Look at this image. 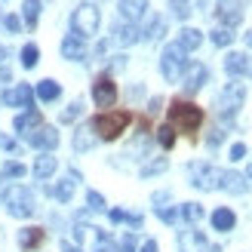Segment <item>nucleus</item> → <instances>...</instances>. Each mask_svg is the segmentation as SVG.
Returning a JSON list of instances; mask_svg holds the SVG:
<instances>
[{"label":"nucleus","instance_id":"obj_1","mask_svg":"<svg viewBox=\"0 0 252 252\" xmlns=\"http://www.w3.org/2000/svg\"><path fill=\"white\" fill-rule=\"evenodd\" d=\"M203 123V111L191 102H172L169 105V126L182 132H194L197 126Z\"/></svg>","mask_w":252,"mask_h":252},{"label":"nucleus","instance_id":"obj_2","mask_svg":"<svg viewBox=\"0 0 252 252\" xmlns=\"http://www.w3.org/2000/svg\"><path fill=\"white\" fill-rule=\"evenodd\" d=\"M132 114L129 111H105V114L93 117V132H98V138H117L126 126H129Z\"/></svg>","mask_w":252,"mask_h":252},{"label":"nucleus","instance_id":"obj_3","mask_svg":"<svg viewBox=\"0 0 252 252\" xmlns=\"http://www.w3.org/2000/svg\"><path fill=\"white\" fill-rule=\"evenodd\" d=\"M3 203H6V212L16 219H31L34 216V194L22 185H12L9 191H3Z\"/></svg>","mask_w":252,"mask_h":252},{"label":"nucleus","instance_id":"obj_4","mask_svg":"<svg viewBox=\"0 0 252 252\" xmlns=\"http://www.w3.org/2000/svg\"><path fill=\"white\" fill-rule=\"evenodd\" d=\"M98 22H102V16H98V9L93 3H80L77 9L71 12V31L80 37H93L98 31Z\"/></svg>","mask_w":252,"mask_h":252},{"label":"nucleus","instance_id":"obj_5","mask_svg":"<svg viewBox=\"0 0 252 252\" xmlns=\"http://www.w3.org/2000/svg\"><path fill=\"white\" fill-rule=\"evenodd\" d=\"M185 68H188L185 49H182L179 43H169L166 49H163V56H160V71H163V77L172 83V80H179L182 74H185Z\"/></svg>","mask_w":252,"mask_h":252},{"label":"nucleus","instance_id":"obj_6","mask_svg":"<svg viewBox=\"0 0 252 252\" xmlns=\"http://www.w3.org/2000/svg\"><path fill=\"white\" fill-rule=\"evenodd\" d=\"M243 98H246V90L240 83H228L224 90L219 93V98H216V108H219V114L228 120V117H234L237 111L243 108Z\"/></svg>","mask_w":252,"mask_h":252},{"label":"nucleus","instance_id":"obj_7","mask_svg":"<svg viewBox=\"0 0 252 252\" xmlns=\"http://www.w3.org/2000/svg\"><path fill=\"white\" fill-rule=\"evenodd\" d=\"M221 175H224V169L212 166V163H194L191 185H197L200 191H216V188H221Z\"/></svg>","mask_w":252,"mask_h":252},{"label":"nucleus","instance_id":"obj_8","mask_svg":"<svg viewBox=\"0 0 252 252\" xmlns=\"http://www.w3.org/2000/svg\"><path fill=\"white\" fill-rule=\"evenodd\" d=\"M93 98H95L98 108H114V102H117V86H114V80H111V77H98L93 83Z\"/></svg>","mask_w":252,"mask_h":252},{"label":"nucleus","instance_id":"obj_9","mask_svg":"<svg viewBox=\"0 0 252 252\" xmlns=\"http://www.w3.org/2000/svg\"><path fill=\"white\" fill-rule=\"evenodd\" d=\"M0 102H3L6 108H28V111H31V102H34V90H31L28 83H19L16 90H6Z\"/></svg>","mask_w":252,"mask_h":252},{"label":"nucleus","instance_id":"obj_10","mask_svg":"<svg viewBox=\"0 0 252 252\" xmlns=\"http://www.w3.org/2000/svg\"><path fill=\"white\" fill-rule=\"evenodd\" d=\"M219 19L228 25V28H234V25H240L243 22V0H219Z\"/></svg>","mask_w":252,"mask_h":252},{"label":"nucleus","instance_id":"obj_11","mask_svg":"<svg viewBox=\"0 0 252 252\" xmlns=\"http://www.w3.org/2000/svg\"><path fill=\"white\" fill-rule=\"evenodd\" d=\"M206 77H209V68L203 65V62L188 65V68H185V93H197L200 86L206 83Z\"/></svg>","mask_w":252,"mask_h":252},{"label":"nucleus","instance_id":"obj_12","mask_svg":"<svg viewBox=\"0 0 252 252\" xmlns=\"http://www.w3.org/2000/svg\"><path fill=\"white\" fill-rule=\"evenodd\" d=\"M179 249L182 252H209V243H206V237L194 231V228H188L179 234Z\"/></svg>","mask_w":252,"mask_h":252},{"label":"nucleus","instance_id":"obj_13","mask_svg":"<svg viewBox=\"0 0 252 252\" xmlns=\"http://www.w3.org/2000/svg\"><path fill=\"white\" fill-rule=\"evenodd\" d=\"M31 145L40 148V151H53L59 145V132L53 129V126H37V129L31 132Z\"/></svg>","mask_w":252,"mask_h":252},{"label":"nucleus","instance_id":"obj_14","mask_svg":"<svg viewBox=\"0 0 252 252\" xmlns=\"http://www.w3.org/2000/svg\"><path fill=\"white\" fill-rule=\"evenodd\" d=\"M224 71L231 74V77H240V74H252V62L246 53H228L224 59Z\"/></svg>","mask_w":252,"mask_h":252},{"label":"nucleus","instance_id":"obj_15","mask_svg":"<svg viewBox=\"0 0 252 252\" xmlns=\"http://www.w3.org/2000/svg\"><path fill=\"white\" fill-rule=\"evenodd\" d=\"M62 56L71 59V62H80V59L86 56V43L80 40L77 34H68L65 40H62Z\"/></svg>","mask_w":252,"mask_h":252},{"label":"nucleus","instance_id":"obj_16","mask_svg":"<svg viewBox=\"0 0 252 252\" xmlns=\"http://www.w3.org/2000/svg\"><path fill=\"white\" fill-rule=\"evenodd\" d=\"M37 126H40V111H37V108L25 111V114H19L16 120H12V129H16V132H28L31 135Z\"/></svg>","mask_w":252,"mask_h":252},{"label":"nucleus","instance_id":"obj_17","mask_svg":"<svg viewBox=\"0 0 252 252\" xmlns=\"http://www.w3.org/2000/svg\"><path fill=\"white\" fill-rule=\"evenodd\" d=\"M221 191H228V194H246V191H249V185H246L243 175H237V172H231V169H224V175H221Z\"/></svg>","mask_w":252,"mask_h":252},{"label":"nucleus","instance_id":"obj_18","mask_svg":"<svg viewBox=\"0 0 252 252\" xmlns=\"http://www.w3.org/2000/svg\"><path fill=\"white\" fill-rule=\"evenodd\" d=\"M145 9H148V0H120V12H123V19L129 25L142 19Z\"/></svg>","mask_w":252,"mask_h":252},{"label":"nucleus","instance_id":"obj_19","mask_svg":"<svg viewBox=\"0 0 252 252\" xmlns=\"http://www.w3.org/2000/svg\"><path fill=\"white\" fill-rule=\"evenodd\" d=\"M234 224H237V216L228 206H219L216 212H212V228L216 231H234Z\"/></svg>","mask_w":252,"mask_h":252},{"label":"nucleus","instance_id":"obj_20","mask_svg":"<svg viewBox=\"0 0 252 252\" xmlns=\"http://www.w3.org/2000/svg\"><path fill=\"white\" fill-rule=\"evenodd\" d=\"M56 169H59V160H56L53 154H40V157L34 160V175H37L40 182H43V179H49V175H53Z\"/></svg>","mask_w":252,"mask_h":252},{"label":"nucleus","instance_id":"obj_21","mask_svg":"<svg viewBox=\"0 0 252 252\" xmlns=\"http://www.w3.org/2000/svg\"><path fill=\"white\" fill-rule=\"evenodd\" d=\"M93 145H95V132H93V126L86 123L74 132V151H90Z\"/></svg>","mask_w":252,"mask_h":252},{"label":"nucleus","instance_id":"obj_22","mask_svg":"<svg viewBox=\"0 0 252 252\" xmlns=\"http://www.w3.org/2000/svg\"><path fill=\"white\" fill-rule=\"evenodd\" d=\"M74 182H77V172H71V179H62L53 188V197L59 200V203H68V200L74 197Z\"/></svg>","mask_w":252,"mask_h":252},{"label":"nucleus","instance_id":"obj_23","mask_svg":"<svg viewBox=\"0 0 252 252\" xmlns=\"http://www.w3.org/2000/svg\"><path fill=\"white\" fill-rule=\"evenodd\" d=\"M200 43H203V34H200L197 28H182V34H179V46L185 49V53H191V49H197Z\"/></svg>","mask_w":252,"mask_h":252},{"label":"nucleus","instance_id":"obj_24","mask_svg":"<svg viewBox=\"0 0 252 252\" xmlns=\"http://www.w3.org/2000/svg\"><path fill=\"white\" fill-rule=\"evenodd\" d=\"M62 95V86L56 80H40L37 83V98H43V102H56Z\"/></svg>","mask_w":252,"mask_h":252},{"label":"nucleus","instance_id":"obj_25","mask_svg":"<svg viewBox=\"0 0 252 252\" xmlns=\"http://www.w3.org/2000/svg\"><path fill=\"white\" fill-rule=\"evenodd\" d=\"M114 40H117L120 46L135 43V40H138V28H135V25H117V28H114Z\"/></svg>","mask_w":252,"mask_h":252},{"label":"nucleus","instance_id":"obj_26","mask_svg":"<svg viewBox=\"0 0 252 252\" xmlns=\"http://www.w3.org/2000/svg\"><path fill=\"white\" fill-rule=\"evenodd\" d=\"M40 240H43V231H40V228H25V231H19V246H22V249L40 246Z\"/></svg>","mask_w":252,"mask_h":252},{"label":"nucleus","instance_id":"obj_27","mask_svg":"<svg viewBox=\"0 0 252 252\" xmlns=\"http://www.w3.org/2000/svg\"><path fill=\"white\" fill-rule=\"evenodd\" d=\"M22 16H25V25H28V28H37V19H40V0H25Z\"/></svg>","mask_w":252,"mask_h":252},{"label":"nucleus","instance_id":"obj_28","mask_svg":"<svg viewBox=\"0 0 252 252\" xmlns=\"http://www.w3.org/2000/svg\"><path fill=\"white\" fill-rule=\"evenodd\" d=\"M37 62H40V49H37V43H25V49H22V65L25 68H34Z\"/></svg>","mask_w":252,"mask_h":252},{"label":"nucleus","instance_id":"obj_29","mask_svg":"<svg viewBox=\"0 0 252 252\" xmlns=\"http://www.w3.org/2000/svg\"><path fill=\"white\" fill-rule=\"evenodd\" d=\"M179 216H182L185 221H200V219H203V209H200V203H185V206L179 209Z\"/></svg>","mask_w":252,"mask_h":252},{"label":"nucleus","instance_id":"obj_30","mask_svg":"<svg viewBox=\"0 0 252 252\" xmlns=\"http://www.w3.org/2000/svg\"><path fill=\"white\" fill-rule=\"evenodd\" d=\"M212 43H216V46L234 43V31H231V28H216V31H212Z\"/></svg>","mask_w":252,"mask_h":252},{"label":"nucleus","instance_id":"obj_31","mask_svg":"<svg viewBox=\"0 0 252 252\" xmlns=\"http://www.w3.org/2000/svg\"><path fill=\"white\" fill-rule=\"evenodd\" d=\"M157 142H160L163 148H172V145H175V129H172L169 123H166V126H160V129H157Z\"/></svg>","mask_w":252,"mask_h":252},{"label":"nucleus","instance_id":"obj_32","mask_svg":"<svg viewBox=\"0 0 252 252\" xmlns=\"http://www.w3.org/2000/svg\"><path fill=\"white\" fill-rule=\"evenodd\" d=\"M3 175H6V179H22V175H25V166H22L19 160H9L6 166H3Z\"/></svg>","mask_w":252,"mask_h":252},{"label":"nucleus","instance_id":"obj_33","mask_svg":"<svg viewBox=\"0 0 252 252\" xmlns=\"http://www.w3.org/2000/svg\"><path fill=\"white\" fill-rule=\"evenodd\" d=\"M169 9H172L179 19H185L188 12H191V0H169Z\"/></svg>","mask_w":252,"mask_h":252},{"label":"nucleus","instance_id":"obj_34","mask_svg":"<svg viewBox=\"0 0 252 252\" xmlns=\"http://www.w3.org/2000/svg\"><path fill=\"white\" fill-rule=\"evenodd\" d=\"M86 203H90V209H105V197L102 194H95V191H90V194H86Z\"/></svg>","mask_w":252,"mask_h":252},{"label":"nucleus","instance_id":"obj_35","mask_svg":"<svg viewBox=\"0 0 252 252\" xmlns=\"http://www.w3.org/2000/svg\"><path fill=\"white\" fill-rule=\"evenodd\" d=\"M77 117H80V102H74L65 114H62V123H71V120H77Z\"/></svg>","mask_w":252,"mask_h":252},{"label":"nucleus","instance_id":"obj_36","mask_svg":"<svg viewBox=\"0 0 252 252\" xmlns=\"http://www.w3.org/2000/svg\"><path fill=\"white\" fill-rule=\"evenodd\" d=\"M163 169H166V160H154L151 166L142 169V175H154V172H163Z\"/></svg>","mask_w":252,"mask_h":252},{"label":"nucleus","instance_id":"obj_37","mask_svg":"<svg viewBox=\"0 0 252 252\" xmlns=\"http://www.w3.org/2000/svg\"><path fill=\"white\" fill-rule=\"evenodd\" d=\"M3 25H6V31H9V34H19V28H22L19 16H6V19H3Z\"/></svg>","mask_w":252,"mask_h":252},{"label":"nucleus","instance_id":"obj_38","mask_svg":"<svg viewBox=\"0 0 252 252\" xmlns=\"http://www.w3.org/2000/svg\"><path fill=\"white\" fill-rule=\"evenodd\" d=\"M157 216H160V221H166V224H172L175 219H179V212H175V209H157Z\"/></svg>","mask_w":252,"mask_h":252},{"label":"nucleus","instance_id":"obj_39","mask_svg":"<svg viewBox=\"0 0 252 252\" xmlns=\"http://www.w3.org/2000/svg\"><path fill=\"white\" fill-rule=\"evenodd\" d=\"M243 157H246V145L237 142V145L231 148V160H243Z\"/></svg>","mask_w":252,"mask_h":252},{"label":"nucleus","instance_id":"obj_40","mask_svg":"<svg viewBox=\"0 0 252 252\" xmlns=\"http://www.w3.org/2000/svg\"><path fill=\"white\" fill-rule=\"evenodd\" d=\"M132 246H135V237H132V234H126V237H123V243H120V249H117V252H132Z\"/></svg>","mask_w":252,"mask_h":252},{"label":"nucleus","instance_id":"obj_41","mask_svg":"<svg viewBox=\"0 0 252 252\" xmlns=\"http://www.w3.org/2000/svg\"><path fill=\"white\" fill-rule=\"evenodd\" d=\"M0 145H3L6 151H12V154H19V145H16V138H6V135H0Z\"/></svg>","mask_w":252,"mask_h":252},{"label":"nucleus","instance_id":"obj_42","mask_svg":"<svg viewBox=\"0 0 252 252\" xmlns=\"http://www.w3.org/2000/svg\"><path fill=\"white\" fill-rule=\"evenodd\" d=\"M160 34H163V22L154 19V22H151V28H148V37H160Z\"/></svg>","mask_w":252,"mask_h":252},{"label":"nucleus","instance_id":"obj_43","mask_svg":"<svg viewBox=\"0 0 252 252\" xmlns=\"http://www.w3.org/2000/svg\"><path fill=\"white\" fill-rule=\"evenodd\" d=\"M221 138H224V132H219V129H216V132L209 135V148H216V145H221Z\"/></svg>","mask_w":252,"mask_h":252},{"label":"nucleus","instance_id":"obj_44","mask_svg":"<svg viewBox=\"0 0 252 252\" xmlns=\"http://www.w3.org/2000/svg\"><path fill=\"white\" fill-rule=\"evenodd\" d=\"M142 252H157V243H154V240H148V243L142 246Z\"/></svg>","mask_w":252,"mask_h":252},{"label":"nucleus","instance_id":"obj_45","mask_svg":"<svg viewBox=\"0 0 252 252\" xmlns=\"http://www.w3.org/2000/svg\"><path fill=\"white\" fill-rule=\"evenodd\" d=\"M62 252H80V249H77V246H71V243L65 240V243H62Z\"/></svg>","mask_w":252,"mask_h":252},{"label":"nucleus","instance_id":"obj_46","mask_svg":"<svg viewBox=\"0 0 252 252\" xmlns=\"http://www.w3.org/2000/svg\"><path fill=\"white\" fill-rule=\"evenodd\" d=\"M3 59H6V49H3V46H0V62H3Z\"/></svg>","mask_w":252,"mask_h":252},{"label":"nucleus","instance_id":"obj_47","mask_svg":"<svg viewBox=\"0 0 252 252\" xmlns=\"http://www.w3.org/2000/svg\"><path fill=\"white\" fill-rule=\"evenodd\" d=\"M246 43H249V46H252V31H249V34H246Z\"/></svg>","mask_w":252,"mask_h":252},{"label":"nucleus","instance_id":"obj_48","mask_svg":"<svg viewBox=\"0 0 252 252\" xmlns=\"http://www.w3.org/2000/svg\"><path fill=\"white\" fill-rule=\"evenodd\" d=\"M246 179H249V182H252V166H249V172H246Z\"/></svg>","mask_w":252,"mask_h":252}]
</instances>
